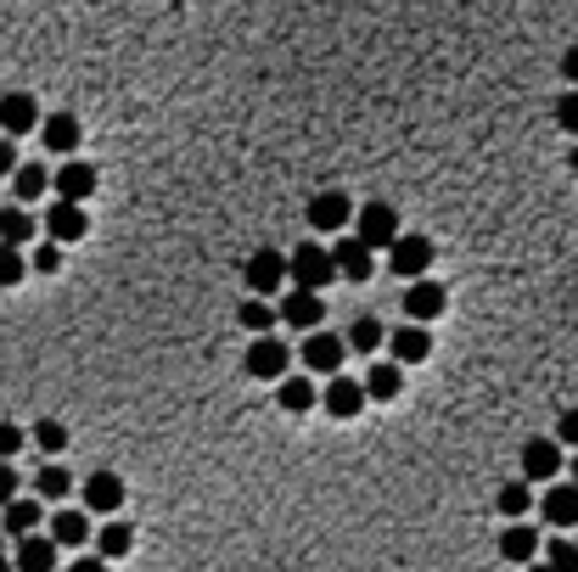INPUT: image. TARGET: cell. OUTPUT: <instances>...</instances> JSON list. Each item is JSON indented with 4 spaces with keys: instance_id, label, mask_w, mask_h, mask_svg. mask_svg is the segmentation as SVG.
<instances>
[{
    "instance_id": "obj_38",
    "label": "cell",
    "mask_w": 578,
    "mask_h": 572,
    "mask_svg": "<svg viewBox=\"0 0 578 572\" xmlns=\"http://www.w3.org/2000/svg\"><path fill=\"white\" fill-rule=\"evenodd\" d=\"M18 500V466L12 460H0V511H7Z\"/></svg>"
},
{
    "instance_id": "obj_33",
    "label": "cell",
    "mask_w": 578,
    "mask_h": 572,
    "mask_svg": "<svg viewBox=\"0 0 578 572\" xmlns=\"http://www.w3.org/2000/svg\"><path fill=\"white\" fill-rule=\"evenodd\" d=\"M34 264L23 259V248H12V241H0V287H18Z\"/></svg>"
},
{
    "instance_id": "obj_44",
    "label": "cell",
    "mask_w": 578,
    "mask_h": 572,
    "mask_svg": "<svg viewBox=\"0 0 578 572\" xmlns=\"http://www.w3.org/2000/svg\"><path fill=\"white\" fill-rule=\"evenodd\" d=\"M18 566V555H7V550H0V572H12Z\"/></svg>"
},
{
    "instance_id": "obj_18",
    "label": "cell",
    "mask_w": 578,
    "mask_h": 572,
    "mask_svg": "<svg viewBox=\"0 0 578 572\" xmlns=\"http://www.w3.org/2000/svg\"><path fill=\"white\" fill-rule=\"evenodd\" d=\"M371 253H376L371 241H360V236H343L338 248H332V259H338V275H343V281H371V264H376Z\"/></svg>"
},
{
    "instance_id": "obj_35",
    "label": "cell",
    "mask_w": 578,
    "mask_h": 572,
    "mask_svg": "<svg viewBox=\"0 0 578 572\" xmlns=\"http://www.w3.org/2000/svg\"><path fill=\"white\" fill-rule=\"evenodd\" d=\"M34 444H40V449L56 460V455L68 449V427H62V422H40V427H34Z\"/></svg>"
},
{
    "instance_id": "obj_4",
    "label": "cell",
    "mask_w": 578,
    "mask_h": 572,
    "mask_svg": "<svg viewBox=\"0 0 578 572\" xmlns=\"http://www.w3.org/2000/svg\"><path fill=\"white\" fill-rule=\"evenodd\" d=\"M338 281V259L320 248V241H303V248L292 253V287H309V292H326Z\"/></svg>"
},
{
    "instance_id": "obj_31",
    "label": "cell",
    "mask_w": 578,
    "mask_h": 572,
    "mask_svg": "<svg viewBox=\"0 0 578 572\" xmlns=\"http://www.w3.org/2000/svg\"><path fill=\"white\" fill-rule=\"evenodd\" d=\"M68 495H73V477H68V466H56V460H51V466H40V500H45V506H51V500L62 506Z\"/></svg>"
},
{
    "instance_id": "obj_27",
    "label": "cell",
    "mask_w": 578,
    "mask_h": 572,
    "mask_svg": "<svg viewBox=\"0 0 578 572\" xmlns=\"http://www.w3.org/2000/svg\"><path fill=\"white\" fill-rule=\"evenodd\" d=\"M388 337H393V332H388V325H382L376 314H360V320L349 325V349H360V354H376Z\"/></svg>"
},
{
    "instance_id": "obj_19",
    "label": "cell",
    "mask_w": 578,
    "mask_h": 572,
    "mask_svg": "<svg viewBox=\"0 0 578 572\" xmlns=\"http://www.w3.org/2000/svg\"><path fill=\"white\" fill-rule=\"evenodd\" d=\"M12 555H18V572H51L56 566V539L51 533H23V539H12Z\"/></svg>"
},
{
    "instance_id": "obj_11",
    "label": "cell",
    "mask_w": 578,
    "mask_h": 572,
    "mask_svg": "<svg viewBox=\"0 0 578 572\" xmlns=\"http://www.w3.org/2000/svg\"><path fill=\"white\" fill-rule=\"evenodd\" d=\"M40 124L45 118H40V102L29 91H7V96H0V129H7L12 141L29 135V129H40Z\"/></svg>"
},
{
    "instance_id": "obj_32",
    "label": "cell",
    "mask_w": 578,
    "mask_h": 572,
    "mask_svg": "<svg viewBox=\"0 0 578 572\" xmlns=\"http://www.w3.org/2000/svg\"><path fill=\"white\" fill-rule=\"evenodd\" d=\"M130 544H135V528H130V522H107V528L96 533V550H102L107 561H118V555H130Z\"/></svg>"
},
{
    "instance_id": "obj_20",
    "label": "cell",
    "mask_w": 578,
    "mask_h": 572,
    "mask_svg": "<svg viewBox=\"0 0 578 572\" xmlns=\"http://www.w3.org/2000/svg\"><path fill=\"white\" fill-rule=\"evenodd\" d=\"M388 343H393V360H399V365H422V360L433 354V332H422L416 320H410L404 332H393Z\"/></svg>"
},
{
    "instance_id": "obj_6",
    "label": "cell",
    "mask_w": 578,
    "mask_h": 572,
    "mask_svg": "<svg viewBox=\"0 0 578 572\" xmlns=\"http://www.w3.org/2000/svg\"><path fill=\"white\" fill-rule=\"evenodd\" d=\"M354 236L371 241V248H393V241L404 236V230H399V208H393V202H365V208L354 214Z\"/></svg>"
},
{
    "instance_id": "obj_21",
    "label": "cell",
    "mask_w": 578,
    "mask_h": 572,
    "mask_svg": "<svg viewBox=\"0 0 578 572\" xmlns=\"http://www.w3.org/2000/svg\"><path fill=\"white\" fill-rule=\"evenodd\" d=\"M40 141H45V152L73 157V152H79V118H73V113H51V118L40 124Z\"/></svg>"
},
{
    "instance_id": "obj_28",
    "label": "cell",
    "mask_w": 578,
    "mask_h": 572,
    "mask_svg": "<svg viewBox=\"0 0 578 572\" xmlns=\"http://www.w3.org/2000/svg\"><path fill=\"white\" fill-rule=\"evenodd\" d=\"M236 320L247 325V332H259V337H270L276 325H281V309H270L265 298H247L241 309H236Z\"/></svg>"
},
{
    "instance_id": "obj_36",
    "label": "cell",
    "mask_w": 578,
    "mask_h": 572,
    "mask_svg": "<svg viewBox=\"0 0 578 572\" xmlns=\"http://www.w3.org/2000/svg\"><path fill=\"white\" fill-rule=\"evenodd\" d=\"M40 275H56L62 270V241H45V248H34V259H29Z\"/></svg>"
},
{
    "instance_id": "obj_3",
    "label": "cell",
    "mask_w": 578,
    "mask_h": 572,
    "mask_svg": "<svg viewBox=\"0 0 578 572\" xmlns=\"http://www.w3.org/2000/svg\"><path fill=\"white\" fill-rule=\"evenodd\" d=\"M561 449H567L561 438H528L523 444V477L528 482H545V488L561 482V471H567V455Z\"/></svg>"
},
{
    "instance_id": "obj_30",
    "label": "cell",
    "mask_w": 578,
    "mask_h": 572,
    "mask_svg": "<svg viewBox=\"0 0 578 572\" xmlns=\"http://www.w3.org/2000/svg\"><path fill=\"white\" fill-rule=\"evenodd\" d=\"M45 186H51V169H45V163H23V169L12 175V191H18V202H34V197H45Z\"/></svg>"
},
{
    "instance_id": "obj_10",
    "label": "cell",
    "mask_w": 578,
    "mask_h": 572,
    "mask_svg": "<svg viewBox=\"0 0 578 572\" xmlns=\"http://www.w3.org/2000/svg\"><path fill=\"white\" fill-rule=\"evenodd\" d=\"M450 309V292L433 281V275H422V281H410L404 287V314L416 320V325H427V320H438Z\"/></svg>"
},
{
    "instance_id": "obj_43",
    "label": "cell",
    "mask_w": 578,
    "mask_h": 572,
    "mask_svg": "<svg viewBox=\"0 0 578 572\" xmlns=\"http://www.w3.org/2000/svg\"><path fill=\"white\" fill-rule=\"evenodd\" d=\"M561 73H567V85L578 91V45H567V56H561Z\"/></svg>"
},
{
    "instance_id": "obj_22",
    "label": "cell",
    "mask_w": 578,
    "mask_h": 572,
    "mask_svg": "<svg viewBox=\"0 0 578 572\" xmlns=\"http://www.w3.org/2000/svg\"><path fill=\"white\" fill-rule=\"evenodd\" d=\"M45 517H51V511H45V500H12L7 511H0V522H7V533H12V539L34 533V528H40Z\"/></svg>"
},
{
    "instance_id": "obj_29",
    "label": "cell",
    "mask_w": 578,
    "mask_h": 572,
    "mask_svg": "<svg viewBox=\"0 0 578 572\" xmlns=\"http://www.w3.org/2000/svg\"><path fill=\"white\" fill-rule=\"evenodd\" d=\"M399 387H404V365H399V360L371 365V376H365V393H371V398H399Z\"/></svg>"
},
{
    "instance_id": "obj_45",
    "label": "cell",
    "mask_w": 578,
    "mask_h": 572,
    "mask_svg": "<svg viewBox=\"0 0 578 572\" xmlns=\"http://www.w3.org/2000/svg\"><path fill=\"white\" fill-rule=\"evenodd\" d=\"M567 477H572V482H578V449H572V460H567Z\"/></svg>"
},
{
    "instance_id": "obj_26",
    "label": "cell",
    "mask_w": 578,
    "mask_h": 572,
    "mask_svg": "<svg viewBox=\"0 0 578 572\" xmlns=\"http://www.w3.org/2000/svg\"><path fill=\"white\" fill-rule=\"evenodd\" d=\"M314 404H320V393H314L309 376H287V382H281V410H287V416H309Z\"/></svg>"
},
{
    "instance_id": "obj_13",
    "label": "cell",
    "mask_w": 578,
    "mask_h": 572,
    "mask_svg": "<svg viewBox=\"0 0 578 572\" xmlns=\"http://www.w3.org/2000/svg\"><path fill=\"white\" fill-rule=\"evenodd\" d=\"M349 219H354V202H349L343 191H320V197L309 202V230H320V236H338Z\"/></svg>"
},
{
    "instance_id": "obj_24",
    "label": "cell",
    "mask_w": 578,
    "mask_h": 572,
    "mask_svg": "<svg viewBox=\"0 0 578 572\" xmlns=\"http://www.w3.org/2000/svg\"><path fill=\"white\" fill-rule=\"evenodd\" d=\"M34 214L23 208V202H7L0 208V241H12V248H23V241H34Z\"/></svg>"
},
{
    "instance_id": "obj_16",
    "label": "cell",
    "mask_w": 578,
    "mask_h": 572,
    "mask_svg": "<svg viewBox=\"0 0 578 572\" xmlns=\"http://www.w3.org/2000/svg\"><path fill=\"white\" fill-rule=\"evenodd\" d=\"M500 555H506L512 566H534V561L545 555L539 528H528V522H506V533H500Z\"/></svg>"
},
{
    "instance_id": "obj_15",
    "label": "cell",
    "mask_w": 578,
    "mask_h": 572,
    "mask_svg": "<svg viewBox=\"0 0 578 572\" xmlns=\"http://www.w3.org/2000/svg\"><path fill=\"white\" fill-rule=\"evenodd\" d=\"M539 511H545L550 528H578V482H572V477L550 482L545 500H539Z\"/></svg>"
},
{
    "instance_id": "obj_25",
    "label": "cell",
    "mask_w": 578,
    "mask_h": 572,
    "mask_svg": "<svg viewBox=\"0 0 578 572\" xmlns=\"http://www.w3.org/2000/svg\"><path fill=\"white\" fill-rule=\"evenodd\" d=\"M494 506H500V517H506V522H523V517L534 511V482H528V477L506 482V488H500V500H494Z\"/></svg>"
},
{
    "instance_id": "obj_17",
    "label": "cell",
    "mask_w": 578,
    "mask_h": 572,
    "mask_svg": "<svg viewBox=\"0 0 578 572\" xmlns=\"http://www.w3.org/2000/svg\"><path fill=\"white\" fill-rule=\"evenodd\" d=\"M118 506H124V477H118V471H91V477H85V511L113 517Z\"/></svg>"
},
{
    "instance_id": "obj_2",
    "label": "cell",
    "mask_w": 578,
    "mask_h": 572,
    "mask_svg": "<svg viewBox=\"0 0 578 572\" xmlns=\"http://www.w3.org/2000/svg\"><path fill=\"white\" fill-rule=\"evenodd\" d=\"M241 371H247V376H259V382H287V371H292V349H287L281 337H254V343H247Z\"/></svg>"
},
{
    "instance_id": "obj_40",
    "label": "cell",
    "mask_w": 578,
    "mask_h": 572,
    "mask_svg": "<svg viewBox=\"0 0 578 572\" xmlns=\"http://www.w3.org/2000/svg\"><path fill=\"white\" fill-rule=\"evenodd\" d=\"M556 438H561L567 449H578V410H567V416L556 422Z\"/></svg>"
},
{
    "instance_id": "obj_5",
    "label": "cell",
    "mask_w": 578,
    "mask_h": 572,
    "mask_svg": "<svg viewBox=\"0 0 578 572\" xmlns=\"http://www.w3.org/2000/svg\"><path fill=\"white\" fill-rule=\"evenodd\" d=\"M388 270L399 281H422L433 270V241L427 236H399L393 248H388Z\"/></svg>"
},
{
    "instance_id": "obj_12",
    "label": "cell",
    "mask_w": 578,
    "mask_h": 572,
    "mask_svg": "<svg viewBox=\"0 0 578 572\" xmlns=\"http://www.w3.org/2000/svg\"><path fill=\"white\" fill-rule=\"evenodd\" d=\"M365 382H354V376H332L326 382V416H338V422H354L360 410H365Z\"/></svg>"
},
{
    "instance_id": "obj_41",
    "label": "cell",
    "mask_w": 578,
    "mask_h": 572,
    "mask_svg": "<svg viewBox=\"0 0 578 572\" xmlns=\"http://www.w3.org/2000/svg\"><path fill=\"white\" fill-rule=\"evenodd\" d=\"M23 169V163H18V152H12V135L7 141H0V175H18Z\"/></svg>"
},
{
    "instance_id": "obj_46",
    "label": "cell",
    "mask_w": 578,
    "mask_h": 572,
    "mask_svg": "<svg viewBox=\"0 0 578 572\" xmlns=\"http://www.w3.org/2000/svg\"><path fill=\"white\" fill-rule=\"evenodd\" d=\"M523 572H556V566H550V561H534V566H523Z\"/></svg>"
},
{
    "instance_id": "obj_47",
    "label": "cell",
    "mask_w": 578,
    "mask_h": 572,
    "mask_svg": "<svg viewBox=\"0 0 578 572\" xmlns=\"http://www.w3.org/2000/svg\"><path fill=\"white\" fill-rule=\"evenodd\" d=\"M567 169H572V175H578V146H572V152H567Z\"/></svg>"
},
{
    "instance_id": "obj_39",
    "label": "cell",
    "mask_w": 578,
    "mask_h": 572,
    "mask_svg": "<svg viewBox=\"0 0 578 572\" xmlns=\"http://www.w3.org/2000/svg\"><path fill=\"white\" fill-rule=\"evenodd\" d=\"M18 449H23V433H18L12 422H0V460H12Z\"/></svg>"
},
{
    "instance_id": "obj_1",
    "label": "cell",
    "mask_w": 578,
    "mask_h": 572,
    "mask_svg": "<svg viewBox=\"0 0 578 572\" xmlns=\"http://www.w3.org/2000/svg\"><path fill=\"white\" fill-rule=\"evenodd\" d=\"M241 281H247V292H254V298L281 292V281H292V253H281V248H254V253H247V264H241Z\"/></svg>"
},
{
    "instance_id": "obj_42",
    "label": "cell",
    "mask_w": 578,
    "mask_h": 572,
    "mask_svg": "<svg viewBox=\"0 0 578 572\" xmlns=\"http://www.w3.org/2000/svg\"><path fill=\"white\" fill-rule=\"evenodd\" d=\"M68 572H107V555H79Z\"/></svg>"
},
{
    "instance_id": "obj_9",
    "label": "cell",
    "mask_w": 578,
    "mask_h": 572,
    "mask_svg": "<svg viewBox=\"0 0 578 572\" xmlns=\"http://www.w3.org/2000/svg\"><path fill=\"white\" fill-rule=\"evenodd\" d=\"M96 186H102V175L85 157H62L56 163V197L62 202H85V197H96Z\"/></svg>"
},
{
    "instance_id": "obj_8",
    "label": "cell",
    "mask_w": 578,
    "mask_h": 572,
    "mask_svg": "<svg viewBox=\"0 0 578 572\" xmlns=\"http://www.w3.org/2000/svg\"><path fill=\"white\" fill-rule=\"evenodd\" d=\"M343 360H349V337H338V332H309L303 337V365L314 376H338Z\"/></svg>"
},
{
    "instance_id": "obj_7",
    "label": "cell",
    "mask_w": 578,
    "mask_h": 572,
    "mask_svg": "<svg viewBox=\"0 0 578 572\" xmlns=\"http://www.w3.org/2000/svg\"><path fill=\"white\" fill-rule=\"evenodd\" d=\"M281 325H292V332H320L326 325V298L309 292V287H292L281 298Z\"/></svg>"
},
{
    "instance_id": "obj_34",
    "label": "cell",
    "mask_w": 578,
    "mask_h": 572,
    "mask_svg": "<svg viewBox=\"0 0 578 572\" xmlns=\"http://www.w3.org/2000/svg\"><path fill=\"white\" fill-rule=\"evenodd\" d=\"M539 561H550L556 572H578V544H572V539H550Z\"/></svg>"
},
{
    "instance_id": "obj_23",
    "label": "cell",
    "mask_w": 578,
    "mask_h": 572,
    "mask_svg": "<svg viewBox=\"0 0 578 572\" xmlns=\"http://www.w3.org/2000/svg\"><path fill=\"white\" fill-rule=\"evenodd\" d=\"M51 539L62 550H79V544L91 539V517L85 511H51Z\"/></svg>"
},
{
    "instance_id": "obj_37",
    "label": "cell",
    "mask_w": 578,
    "mask_h": 572,
    "mask_svg": "<svg viewBox=\"0 0 578 572\" xmlns=\"http://www.w3.org/2000/svg\"><path fill=\"white\" fill-rule=\"evenodd\" d=\"M556 124H561L567 135H578V91H567V96H556Z\"/></svg>"
},
{
    "instance_id": "obj_14",
    "label": "cell",
    "mask_w": 578,
    "mask_h": 572,
    "mask_svg": "<svg viewBox=\"0 0 578 572\" xmlns=\"http://www.w3.org/2000/svg\"><path fill=\"white\" fill-rule=\"evenodd\" d=\"M85 230H91V214H85V202H51V214H45V236L51 241H85Z\"/></svg>"
}]
</instances>
